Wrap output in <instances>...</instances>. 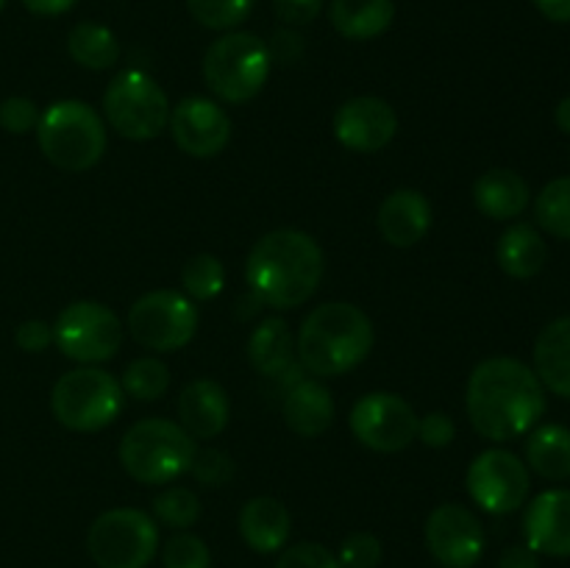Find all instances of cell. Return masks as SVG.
I'll return each mask as SVG.
<instances>
[{"label":"cell","instance_id":"45","mask_svg":"<svg viewBox=\"0 0 570 568\" xmlns=\"http://www.w3.org/2000/svg\"><path fill=\"white\" fill-rule=\"evenodd\" d=\"M554 117H557V126H560V131L570 134V95H568V98L560 100V106H557Z\"/></svg>","mask_w":570,"mask_h":568},{"label":"cell","instance_id":"7","mask_svg":"<svg viewBox=\"0 0 570 568\" xmlns=\"http://www.w3.org/2000/svg\"><path fill=\"white\" fill-rule=\"evenodd\" d=\"M126 390L100 368H76L53 384L50 407L61 427L72 432H98L117 421Z\"/></svg>","mask_w":570,"mask_h":568},{"label":"cell","instance_id":"38","mask_svg":"<svg viewBox=\"0 0 570 568\" xmlns=\"http://www.w3.org/2000/svg\"><path fill=\"white\" fill-rule=\"evenodd\" d=\"M37 123H39V109L31 98H6L0 104V126L3 131L9 134H28V131H37Z\"/></svg>","mask_w":570,"mask_h":568},{"label":"cell","instance_id":"2","mask_svg":"<svg viewBox=\"0 0 570 568\" xmlns=\"http://www.w3.org/2000/svg\"><path fill=\"white\" fill-rule=\"evenodd\" d=\"M245 278L259 304L295 310L315 295L323 278V251L306 232L276 228L256 239L245 262Z\"/></svg>","mask_w":570,"mask_h":568},{"label":"cell","instance_id":"19","mask_svg":"<svg viewBox=\"0 0 570 568\" xmlns=\"http://www.w3.org/2000/svg\"><path fill=\"white\" fill-rule=\"evenodd\" d=\"M228 415H232V404L223 384H217L215 379H195L178 395V418L193 438H217L226 429Z\"/></svg>","mask_w":570,"mask_h":568},{"label":"cell","instance_id":"17","mask_svg":"<svg viewBox=\"0 0 570 568\" xmlns=\"http://www.w3.org/2000/svg\"><path fill=\"white\" fill-rule=\"evenodd\" d=\"M523 532L538 555L570 557V490H546L532 499Z\"/></svg>","mask_w":570,"mask_h":568},{"label":"cell","instance_id":"40","mask_svg":"<svg viewBox=\"0 0 570 568\" xmlns=\"http://www.w3.org/2000/svg\"><path fill=\"white\" fill-rule=\"evenodd\" d=\"M273 9L287 26H309L323 11V0H273Z\"/></svg>","mask_w":570,"mask_h":568},{"label":"cell","instance_id":"46","mask_svg":"<svg viewBox=\"0 0 570 568\" xmlns=\"http://www.w3.org/2000/svg\"><path fill=\"white\" fill-rule=\"evenodd\" d=\"M3 6H6V0H0V11H3Z\"/></svg>","mask_w":570,"mask_h":568},{"label":"cell","instance_id":"42","mask_svg":"<svg viewBox=\"0 0 570 568\" xmlns=\"http://www.w3.org/2000/svg\"><path fill=\"white\" fill-rule=\"evenodd\" d=\"M499 568H540L538 551H534L529 543L510 546V549H507L504 555H501Z\"/></svg>","mask_w":570,"mask_h":568},{"label":"cell","instance_id":"10","mask_svg":"<svg viewBox=\"0 0 570 568\" xmlns=\"http://www.w3.org/2000/svg\"><path fill=\"white\" fill-rule=\"evenodd\" d=\"M128 332L142 349L178 351L198 332V310L176 290H154L128 310Z\"/></svg>","mask_w":570,"mask_h":568},{"label":"cell","instance_id":"8","mask_svg":"<svg viewBox=\"0 0 570 568\" xmlns=\"http://www.w3.org/2000/svg\"><path fill=\"white\" fill-rule=\"evenodd\" d=\"M106 123L120 137L145 143L159 137L170 123V100L165 89L142 70H122L104 92Z\"/></svg>","mask_w":570,"mask_h":568},{"label":"cell","instance_id":"24","mask_svg":"<svg viewBox=\"0 0 570 568\" xmlns=\"http://www.w3.org/2000/svg\"><path fill=\"white\" fill-rule=\"evenodd\" d=\"M328 17L337 33L354 42L382 37L395 20L393 0H332Z\"/></svg>","mask_w":570,"mask_h":568},{"label":"cell","instance_id":"23","mask_svg":"<svg viewBox=\"0 0 570 568\" xmlns=\"http://www.w3.org/2000/svg\"><path fill=\"white\" fill-rule=\"evenodd\" d=\"M334 421V399L321 382H298L284 399V423L301 438H321Z\"/></svg>","mask_w":570,"mask_h":568},{"label":"cell","instance_id":"5","mask_svg":"<svg viewBox=\"0 0 570 568\" xmlns=\"http://www.w3.org/2000/svg\"><path fill=\"white\" fill-rule=\"evenodd\" d=\"M195 438L167 418H142L120 443V462L142 484H167L187 473L195 460Z\"/></svg>","mask_w":570,"mask_h":568},{"label":"cell","instance_id":"13","mask_svg":"<svg viewBox=\"0 0 570 568\" xmlns=\"http://www.w3.org/2000/svg\"><path fill=\"white\" fill-rule=\"evenodd\" d=\"M351 432L362 445L382 454L406 449L417 438V415L401 395L367 393L351 410Z\"/></svg>","mask_w":570,"mask_h":568},{"label":"cell","instance_id":"22","mask_svg":"<svg viewBox=\"0 0 570 568\" xmlns=\"http://www.w3.org/2000/svg\"><path fill=\"white\" fill-rule=\"evenodd\" d=\"M534 373L551 393L570 399V317H557L534 343Z\"/></svg>","mask_w":570,"mask_h":568},{"label":"cell","instance_id":"36","mask_svg":"<svg viewBox=\"0 0 570 568\" xmlns=\"http://www.w3.org/2000/svg\"><path fill=\"white\" fill-rule=\"evenodd\" d=\"M189 471L195 473L200 484L206 488H220L226 484L228 479L234 477V462L226 451H217V449H204V451H195V460Z\"/></svg>","mask_w":570,"mask_h":568},{"label":"cell","instance_id":"14","mask_svg":"<svg viewBox=\"0 0 570 568\" xmlns=\"http://www.w3.org/2000/svg\"><path fill=\"white\" fill-rule=\"evenodd\" d=\"M426 546L445 568H473L484 555V527L468 507L440 505L426 521Z\"/></svg>","mask_w":570,"mask_h":568},{"label":"cell","instance_id":"39","mask_svg":"<svg viewBox=\"0 0 570 568\" xmlns=\"http://www.w3.org/2000/svg\"><path fill=\"white\" fill-rule=\"evenodd\" d=\"M456 427L451 421V415L445 412H429L417 421V438L429 445V449H445L454 440Z\"/></svg>","mask_w":570,"mask_h":568},{"label":"cell","instance_id":"37","mask_svg":"<svg viewBox=\"0 0 570 568\" xmlns=\"http://www.w3.org/2000/svg\"><path fill=\"white\" fill-rule=\"evenodd\" d=\"M276 568H343L337 557L321 543H295L282 551Z\"/></svg>","mask_w":570,"mask_h":568},{"label":"cell","instance_id":"44","mask_svg":"<svg viewBox=\"0 0 570 568\" xmlns=\"http://www.w3.org/2000/svg\"><path fill=\"white\" fill-rule=\"evenodd\" d=\"M540 14L551 22H570V0H534Z\"/></svg>","mask_w":570,"mask_h":568},{"label":"cell","instance_id":"35","mask_svg":"<svg viewBox=\"0 0 570 568\" xmlns=\"http://www.w3.org/2000/svg\"><path fill=\"white\" fill-rule=\"evenodd\" d=\"M337 560L343 568H376L382 562V540L371 532L348 535Z\"/></svg>","mask_w":570,"mask_h":568},{"label":"cell","instance_id":"15","mask_svg":"<svg viewBox=\"0 0 570 568\" xmlns=\"http://www.w3.org/2000/svg\"><path fill=\"white\" fill-rule=\"evenodd\" d=\"M167 128L173 131L178 148L195 159H212L232 139V120L226 111L215 100L200 98V95L178 100L170 109Z\"/></svg>","mask_w":570,"mask_h":568},{"label":"cell","instance_id":"33","mask_svg":"<svg viewBox=\"0 0 570 568\" xmlns=\"http://www.w3.org/2000/svg\"><path fill=\"white\" fill-rule=\"evenodd\" d=\"M254 6L256 0H187V9L195 22L212 28V31H228V28L243 26Z\"/></svg>","mask_w":570,"mask_h":568},{"label":"cell","instance_id":"31","mask_svg":"<svg viewBox=\"0 0 570 568\" xmlns=\"http://www.w3.org/2000/svg\"><path fill=\"white\" fill-rule=\"evenodd\" d=\"M181 284L189 298L212 301L215 295H220L223 284H226V267H223L217 256L195 254L181 267Z\"/></svg>","mask_w":570,"mask_h":568},{"label":"cell","instance_id":"25","mask_svg":"<svg viewBox=\"0 0 570 568\" xmlns=\"http://www.w3.org/2000/svg\"><path fill=\"white\" fill-rule=\"evenodd\" d=\"M495 259L507 276L532 278L543 271L546 259H549V245L532 223H515L501 234Z\"/></svg>","mask_w":570,"mask_h":568},{"label":"cell","instance_id":"28","mask_svg":"<svg viewBox=\"0 0 570 568\" xmlns=\"http://www.w3.org/2000/svg\"><path fill=\"white\" fill-rule=\"evenodd\" d=\"M67 50H70L72 61L87 70H106L120 59V42L100 22H78L67 37Z\"/></svg>","mask_w":570,"mask_h":568},{"label":"cell","instance_id":"6","mask_svg":"<svg viewBox=\"0 0 570 568\" xmlns=\"http://www.w3.org/2000/svg\"><path fill=\"white\" fill-rule=\"evenodd\" d=\"M271 48L256 33L232 31L215 39L204 56V78L226 104L254 100L271 76Z\"/></svg>","mask_w":570,"mask_h":568},{"label":"cell","instance_id":"43","mask_svg":"<svg viewBox=\"0 0 570 568\" xmlns=\"http://www.w3.org/2000/svg\"><path fill=\"white\" fill-rule=\"evenodd\" d=\"M76 3L78 0H22V6H26L31 14L39 17H59L65 14V11H70Z\"/></svg>","mask_w":570,"mask_h":568},{"label":"cell","instance_id":"18","mask_svg":"<svg viewBox=\"0 0 570 568\" xmlns=\"http://www.w3.org/2000/svg\"><path fill=\"white\" fill-rule=\"evenodd\" d=\"M379 232L395 248H412L432 226V206L417 189H395L379 209Z\"/></svg>","mask_w":570,"mask_h":568},{"label":"cell","instance_id":"3","mask_svg":"<svg viewBox=\"0 0 570 568\" xmlns=\"http://www.w3.org/2000/svg\"><path fill=\"white\" fill-rule=\"evenodd\" d=\"M373 323L360 306L332 301L321 304L304 317L295 354L306 371L317 376H343L354 371L373 351Z\"/></svg>","mask_w":570,"mask_h":568},{"label":"cell","instance_id":"30","mask_svg":"<svg viewBox=\"0 0 570 568\" xmlns=\"http://www.w3.org/2000/svg\"><path fill=\"white\" fill-rule=\"evenodd\" d=\"M122 390L137 401H156L170 388V368L156 356H139L122 371Z\"/></svg>","mask_w":570,"mask_h":568},{"label":"cell","instance_id":"20","mask_svg":"<svg viewBox=\"0 0 570 568\" xmlns=\"http://www.w3.org/2000/svg\"><path fill=\"white\" fill-rule=\"evenodd\" d=\"M529 198H532V189H529L527 178L515 170H504V167L482 173L473 184V204L490 221H512V217L523 215Z\"/></svg>","mask_w":570,"mask_h":568},{"label":"cell","instance_id":"11","mask_svg":"<svg viewBox=\"0 0 570 568\" xmlns=\"http://www.w3.org/2000/svg\"><path fill=\"white\" fill-rule=\"evenodd\" d=\"M53 343L70 360L95 365L111 360L120 351L122 323L109 306L98 301H76L56 317Z\"/></svg>","mask_w":570,"mask_h":568},{"label":"cell","instance_id":"29","mask_svg":"<svg viewBox=\"0 0 570 568\" xmlns=\"http://www.w3.org/2000/svg\"><path fill=\"white\" fill-rule=\"evenodd\" d=\"M534 217L551 237L570 239V176L546 184L534 200Z\"/></svg>","mask_w":570,"mask_h":568},{"label":"cell","instance_id":"26","mask_svg":"<svg viewBox=\"0 0 570 568\" xmlns=\"http://www.w3.org/2000/svg\"><path fill=\"white\" fill-rule=\"evenodd\" d=\"M248 360L262 376H282L293 368L295 340L282 317H265L248 340Z\"/></svg>","mask_w":570,"mask_h":568},{"label":"cell","instance_id":"41","mask_svg":"<svg viewBox=\"0 0 570 568\" xmlns=\"http://www.w3.org/2000/svg\"><path fill=\"white\" fill-rule=\"evenodd\" d=\"M14 340L22 351L37 354V351H45L53 343V326H48L45 321H26L17 326Z\"/></svg>","mask_w":570,"mask_h":568},{"label":"cell","instance_id":"16","mask_svg":"<svg viewBox=\"0 0 570 568\" xmlns=\"http://www.w3.org/2000/svg\"><path fill=\"white\" fill-rule=\"evenodd\" d=\"M399 131V115L393 106L373 95L345 100L334 115V137L356 154H376L387 148Z\"/></svg>","mask_w":570,"mask_h":568},{"label":"cell","instance_id":"21","mask_svg":"<svg viewBox=\"0 0 570 568\" xmlns=\"http://www.w3.org/2000/svg\"><path fill=\"white\" fill-rule=\"evenodd\" d=\"M239 535L259 555L282 551L289 538V512L273 496H256L239 510Z\"/></svg>","mask_w":570,"mask_h":568},{"label":"cell","instance_id":"9","mask_svg":"<svg viewBox=\"0 0 570 568\" xmlns=\"http://www.w3.org/2000/svg\"><path fill=\"white\" fill-rule=\"evenodd\" d=\"M87 551L98 568H148L159 551V527L134 507L106 510L89 527Z\"/></svg>","mask_w":570,"mask_h":568},{"label":"cell","instance_id":"32","mask_svg":"<svg viewBox=\"0 0 570 568\" xmlns=\"http://www.w3.org/2000/svg\"><path fill=\"white\" fill-rule=\"evenodd\" d=\"M150 510L167 527L189 529L200 518V499L195 496V490L173 484V488H165L161 493L154 496Z\"/></svg>","mask_w":570,"mask_h":568},{"label":"cell","instance_id":"1","mask_svg":"<svg viewBox=\"0 0 570 568\" xmlns=\"http://www.w3.org/2000/svg\"><path fill=\"white\" fill-rule=\"evenodd\" d=\"M465 407L482 438L504 443L527 434L543 418L546 390L527 362L490 356L468 379Z\"/></svg>","mask_w":570,"mask_h":568},{"label":"cell","instance_id":"4","mask_svg":"<svg viewBox=\"0 0 570 568\" xmlns=\"http://www.w3.org/2000/svg\"><path fill=\"white\" fill-rule=\"evenodd\" d=\"M37 139L50 165L67 173L89 170L106 154V123L83 100H56L39 115Z\"/></svg>","mask_w":570,"mask_h":568},{"label":"cell","instance_id":"34","mask_svg":"<svg viewBox=\"0 0 570 568\" xmlns=\"http://www.w3.org/2000/svg\"><path fill=\"white\" fill-rule=\"evenodd\" d=\"M165 568H212V551L198 535L178 532L161 549Z\"/></svg>","mask_w":570,"mask_h":568},{"label":"cell","instance_id":"27","mask_svg":"<svg viewBox=\"0 0 570 568\" xmlns=\"http://www.w3.org/2000/svg\"><path fill=\"white\" fill-rule=\"evenodd\" d=\"M527 462L534 473L551 482L570 477V429L560 423H546L534 429L527 440Z\"/></svg>","mask_w":570,"mask_h":568},{"label":"cell","instance_id":"12","mask_svg":"<svg viewBox=\"0 0 570 568\" xmlns=\"http://www.w3.org/2000/svg\"><path fill=\"white\" fill-rule=\"evenodd\" d=\"M529 488V468L527 462L518 460L507 449H488L471 462L468 468V493L493 516H507L523 507Z\"/></svg>","mask_w":570,"mask_h":568}]
</instances>
